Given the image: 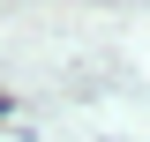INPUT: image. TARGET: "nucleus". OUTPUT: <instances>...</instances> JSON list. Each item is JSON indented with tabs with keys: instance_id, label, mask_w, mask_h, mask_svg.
<instances>
[{
	"instance_id": "nucleus-1",
	"label": "nucleus",
	"mask_w": 150,
	"mask_h": 142,
	"mask_svg": "<svg viewBox=\"0 0 150 142\" xmlns=\"http://www.w3.org/2000/svg\"><path fill=\"white\" fill-rule=\"evenodd\" d=\"M0 120H8V97H0Z\"/></svg>"
}]
</instances>
